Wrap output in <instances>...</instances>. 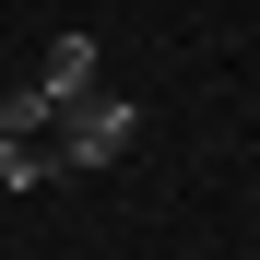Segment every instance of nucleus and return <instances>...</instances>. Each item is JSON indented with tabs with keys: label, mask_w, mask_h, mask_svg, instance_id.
Masks as SVG:
<instances>
[{
	"label": "nucleus",
	"mask_w": 260,
	"mask_h": 260,
	"mask_svg": "<svg viewBox=\"0 0 260 260\" xmlns=\"http://www.w3.org/2000/svg\"><path fill=\"white\" fill-rule=\"evenodd\" d=\"M130 130H142V107H130V95H71V107H59V166L95 178V166L130 154Z\"/></svg>",
	"instance_id": "nucleus-1"
},
{
	"label": "nucleus",
	"mask_w": 260,
	"mask_h": 260,
	"mask_svg": "<svg viewBox=\"0 0 260 260\" xmlns=\"http://www.w3.org/2000/svg\"><path fill=\"white\" fill-rule=\"evenodd\" d=\"M36 83H48V95L71 107L83 83H95V36H48V59H36Z\"/></svg>",
	"instance_id": "nucleus-2"
},
{
	"label": "nucleus",
	"mask_w": 260,
	"mask_h": 260,
	"mask_svg": "<svg viewBox=\"0 0 260 260\" xmlns=\"http://www.w3.org/2000/svg\"><path fill=\"white\" fill-rule=\"evenodd\" d=\"M59 178V142H24V130H0V189H48Z\"/></svg>",
	"instance_id": "nucleus-3"
},
{
	"label": "nucleus",
	"mask_w": 260,
	"mask_h": 260,
	"mask_svg": "<svg viewBox=\"0 0 260 260\" xmlns=\"http://www.w3.org/2000/svg\"><path fill=\"white\" fill-rule=\"evenodd\" d=\"M48 118H59L48 83H12V95H0V130H24V142H48Z\"/></svg>",
	"instance_id": "nucleus-4"
}]
</instances>
